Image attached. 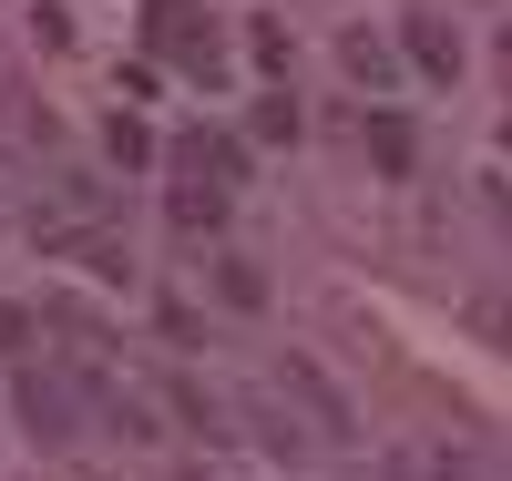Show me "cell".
I'll return each mask as SVG.
<instances>
[{
	"label": "cell",
	"mask_w": 512,
	"mask_h": 481,
	"mask_svg": "<svg viewBox=\"0 0 512 481\" xmlns=\"http://www.w3.org/2000/svg\"><path fill=\"white\" fill-rule=\"evenodd\" d=\"M369 154H379V174H410V123L400 113H369Z\"/></svg>",
	"instance_id": "obj_7"
},
{
	"label": "cell",
	"mask_w": 512,
	"mask_h": 481,
	"mask_svg": "<svg viewBox=\"0 0 512 481\" xmlns=\"http://www.w3.org/2000/svg\"><path fill=\"white\" fill-rule=\"evenodd\" d=\"M103 154H113V164H144V154H154V134H144V123H123V113H113V134H103Z\"/></svg>",
	"instance_id": "obj_8"
},
{
	"label": "cell",
	"mask_w": 512,
	"mask_h": 481,
	"mask_svg": "<svg viewBox=\"0 0 512 481\" xmlns=\"http://www.w3.org/2000/svg\"><path fill=\"white\" fill-rule=\"evenodd\" d=\"M21 420H31V441H72L82 430V389L62 369H21Z\"/></svg>",
	"instance_id": "obj_1"
},
{
	"label": "cell",
	"mask_w": 512,
	"mask_h": 481,
	"mask_svg": "<svg viewBox=\"0 0 512 481\" xmlns=\"http://www.w3.org/2000/svg\"><path fill=\"white\" fill-rule=\"evenodd\" d=\"M502 52H512V31H502Z\"/></svg>",
	"instance_id": "obj_13"
},
{
	"label": "cell",
	"mask_w": 512,
	"mask_h": 481,
	"mask_svg": "<svg viewBox=\"0 0 512 481\" xmlns=\"http://www.w3.org/2000/svg\"><path fill=\"white\" fill-rule=\"evenodd\" d=\"M400 52H410V72L451 82V72H461V31H451V21H410V31H400Z\"/></svg>",
	"instance_id": "obj_3"
},
{
	"label": "cell",
	"mask_w": 512,
	"mask_h": 481,
	"mask_svg": "<svg viewBox=\"0 0 512 481\" xmlns=\"http://www.w3.org/2000/svg\"><path fill=\"white\" fill-rule=\"evenodd\" d=\"M256 134H267V144H297V103H287V93L256 103Z\"/></svg>",
	"instance_id": "obj_9"
},
{
	"label": "cell",
	"mask_w": 512,
	"mask_h": 481,
	"mask_svg": "<svg viewBox=\"0 0 512 481\" xmlns=\"http://www.w3.org/2000/svg\"><path fill=\"white\" fill-rule=\"evenodd\" d=\"M31 348V308H11V297H0V359H21Z\"/></svg>",
	"instance_id": "obj_11"
},
{
	"label": "cell",
	"mask_w": 512,
	"mask_h": 481,
	"mask_svg": "<svg viewBox=\"0 0 512 481\" xmlns=\"http://www.w3.org/2000/svg\"><path fill=\"white\" fill-rule=\"evenodd\" d=\"M287 389H297V400L318 410V430H349V410H338V389H328V379H318L308 359H287Z\"/></svg>",
	"instance_id": "obj_6"
},
{
	"label": "cell",
	"mask_w": 512,
	"mask_h": 481,
	"mask_svg": "<svg viewBox=\"0 0 512 481\" xmlns=\"http://www.w3.org/2000/svg\"><path fill=\"white\" fill-rule=\"evenodd\" d=\"M154 41H164L175 62H205V72H216V31H205L185 0H154Z\"/></svg>",
	"instance_id": "obj_2"
},
{
	"label": "cell",
	"mask_w": 512,
	"mask_h": 481,
	"mask_svg": "<svg viewBox=\"0 0 512 481\" xmlns=\"http://www.w3.org/2000/svg\"><path fill=\"white\" fill-rule=\"evenodd\" d=\"M216 215H226V185H205V174H185V185H175V226L195 236V226H216Z\"/></svg>",
	"instance_id": "obj_5"
},
{
	"label": "cell",
	"mask_w": 512,
	"mask_h": 481,
	"mask_svg": "<svg viewBox=\"0 0 512 481\" xmlns=\"http://www.w3.org/2000/svg\"><path fill=\"white\" fill-rule=\"evenodd\" d=\"M246 52L267 62V72H287V31H277V21H256V31H246Z\"/></svg>",
	"instance_id": "obj_12"
},
{
	"label": "cell",
	"mask_w": 512,
	"mask_h": 481,
	"mask_svg": "<svg viewBox=\"0 0 512 481\" xmlns=\"http://www.w3.org/2000/svg\"><path fill=\"white\" fill-rule=\"evenodd\" d=\"M349 72H359V82H390V52H379L369 31H349Z\"/></svg>",
	"instance_id": "obj_10"
},
{
	"label": "cell",
	"mask_w": 512,
	"mask_h": 481,
	"mask_svg": "<svg viewBox=\"0 0 512 481\" xmlns=\"http://www.w3.org/2000/svg\"><path fill=\"white\" fill-rule=\"evenodd\" d=\"M216 297H226V308H267V277H256V256H216Z\"/></svg>",
	"instance_id": "obj_4"
}]
</instances>
